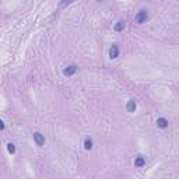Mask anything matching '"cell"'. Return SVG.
Masks as SVG:
<instances>
[{
	"mask_svg": "<svg viewBox=\"0 0 179 179\" xmlns=\"http://www.w3.org/2000/svg\"><path fill=\"white\" fill-rule=\"evenodd\" d=\"M148 20V13L147 10H140L139 13L136 14V23L137 24H143Z\"/></svg>",
	"mask_w": 179,
	"mask_h": 179,
	"instance_id": "6da1fadb",
	"label": "cell"
},
{
	"mask_svg": "<svg viewBox=\"0 0 179 179\" xmlns=\"http://www.w3.org/2000/svg\"><path fill=\"white\" fill-rule=\"evenodd\" d=\"M32 137H34V141L37 143V146L42 147V146L45 144V137H43V134H41L39 132H35L34 134H32Z\"/></svg>",
	"mask_w": 179,
	"mask_h": 179,
	"instance_id": "7a4b0ae2",
	"label": "cell"
},
{
	"mask_svg": "<svg viewBox=\"0 0 179 179\" xmlns=\"http://www.w3.org/2000/svg\"><path fill=\"white\" fill-rule=\"evenodd\" d=\"M76 71H77V66H76V64H70V66H67L63 70V74L66 77H71L74 73H76Z\"/></svg>",
	"mask_w": 179,
	"mask_h": 179,
	"instance_id": "3957f363",
	"label": "cell"
},
{
	"mask_svg": "<svg viewBox=\"0 0 179 179\" xmlns=\"http://www.w3.org/2000/svg\"><path fill=\"white\" fill-rule=\"evenodd\" d=\"M119 56V46L116 43H113L111 48H109V58L111 59H116Z\"/></svg>",
	"mask_w": 179,
	"mask_h": 179,
	"instance_id": "277c9868",
	"label": "cell"
},
{
	"mask_svg": "<svg viewBox=\"0 0 179 179\" xmlns=\"http://www.w3.org/2000/svg\"><path fill=\"white\" fill-rule=\"evenodd\" d=\"M134 165H136L137 168H141V166H144L146 165V158L141 157V156L136 157V160H134Z\"/></svg>",
	"mask_w": 179,
	"mask_h": 179,
	"instance_id": "5b68a950",
	"label": "cell"
},
{
	"mask_svg": "<svg viewBox=\"0 0 179 179\" xmlns=\"http://www.w3.org/2000/svg\"><path fill=\"white\" fill-rule=\"evenodd\" d=\"M157 126L160 127V129H165V127H168V120H166L165 118H158L157 119Z\"/></svg>",
	"mask_w": 179,
	"mask_h": 179,
	"instance_id": "8992f818",
	"label": "cell"
},
{
	"mask_svg": "<svg viewBox=\"0 0 179 179\" xmlns=\"http://www.w3.org/2000/svg\"><path fill=\"white\" fill-rule=\"evenodd\" d=\"M127 112H134L136 111V108H137V104H136V101L134 100H129L127 101Z\"/></svg>",
	"mask_w": 179,
	"mask_h": 179,
	"instance_id": "52a82bcc",
	"label": "cell"
},
{
	"mask_svg": "<svg viewBox=\"0 0 179 179\" xmlns=\"http://www.w3.org/2000/svg\"><path fill=\"white\" fill-rule=\"evenodd\" d=\"M123 28H125V20H119V21L116 23V25H115V31L120 32V31H123Z\"/></svg>",
	"mask_w": 179,
	"mask_h": 179,
	"instance_id": "ba28073f",
	"label": "cell"
},
{
	"mask_svg": "<svg viewBox=\"0 0 179 179\" xmlns=\"http://www.w3.org/2000/svg\"><path fill=\"white\" fill-rule=\"evenodd\" d=\"M92 144H94V143H92V139H90V137H87V139L84 140V148L85 150H91Z\"/></svg>",
	"mask_w": 179,
	"mask_h": 179,
	"instance_id": "9c48e42d",
	"label": "cell"
},
{
	"mask_svg": "<svg viewBox=\"0 0 179 179\" xmlns=\"http://www.w3.org/2000/svg\"><path fill=\"white\" fill-rule=\"evenodd\" d=\"M7 150H8V153L14 154V153H16V146H14L13 143H8V144H7Z\"/></svg>",
	"mask_w": 179,
	"mask_h": 179,
	"instance_id": "30bf717a",
	"label": "cell"
},
{
	"mask_svg": "<svg viewBox=\"0 0 179 179\" xmlns=\"http://www.w3.org/2000/svg\"><path fill=\"white\" fill-rule=\"evenodd\" d=\"M71 2H73V0H62L60 4H59V6H60V7H66V6H67V4H70Z\"/></svg>",
	"mask_w": 179,
	"mask_h": 179,
	"instance_id": "8fae6325",
	"label": "cell"
}]
</instances>
